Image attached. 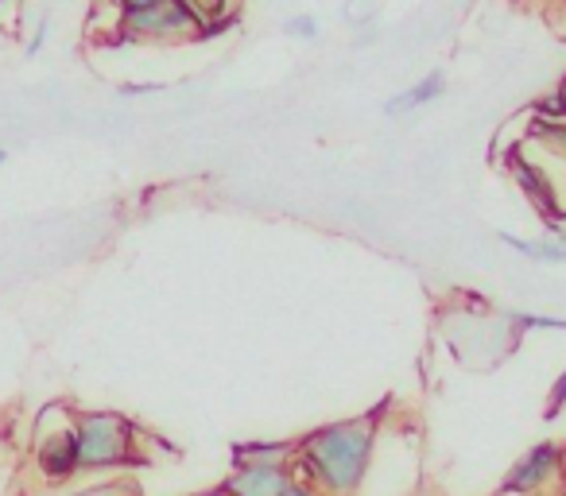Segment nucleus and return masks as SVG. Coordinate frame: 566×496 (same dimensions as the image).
<instances>
[{"label": "nucleus", "instance_id": "13", "mask_svg": "<svg viewBox=\"0 0 566 496\" xmlns=\"http://www.w3.org/2000/svg\"><path fill=\"white\" fill-rule=\"evenodd\" d=\"M566 411V369L555 377V384H551V395H547V415L558 419Z\"/></svg>", "mask_w": 566, "mask_h": 496}, {"label": "nucleus", "instance_id": "19", "mask_svg": "<svg viewBox=\"0 0 566 496\" xmlns=\"http://www.w3.org/2000/svg\"><path fill=\"white\" fill-rule=\"evenodd\" d=\"M59 496H74V493H59Z\"/></svg>", "mask_w": 566, "mask_h": 496}, {"label": "nucleus", "instance_id": "10", "mask_svg": "<svg viewBox=\"0 0 566 496\" xmlns=\"http://www.w3.org/2000/svg\"><path fill=\"white\" fill-rule=\"evenodd\" d=\"M442 94H447V74L431 71L427 78H419L416 86H408V89H400L396 97H388L385 113H388V117H403V113H416V109H427V105H434Z\"/></svg>", "mask_w": 566, "mask_h": 496}, {"label": "nucleus", "instance_id": "1", "mask_svg": "<svg viewBox=\"0 0 566 496\" xmlns=\"http://www.w3.org/2000/svg\"><path fill=\"white\" fill-rule=\"evenodd\" d=\"M377 439L380 408L311 426L295 439V477H303L323 496H357L369 477Z\"/></svg>", "mask_w": 566, "mask_h": 496}, {"label": "nucleus", "instance_id": "9", "mask_svg": "<svg viewBox=\"0 0 566 496\" xmlns=\"http://www.w3.org/2000/svg\"><path fill=\"white\" fill-rule=\"evenodd\" d=\"M501 244H509L512 253L527 256V261L539 264H566V229L551 221V236H539V241H527V236L516 233H501Z\"/></svg>", "mask_w": 566, "mask_h": 496}, {"label": "nucleus", "instance_id": "12", "mask_svg": "<svg viewBox=\"0 0 566 496\" xmlns=\"http://www.w3.org/2000/svg\"><path fill=\"white\" fill-rule=\"evenodd\" d=\"M283 32L292 35V40L311 43V40H318V20L311 17V12H303V17H292V20H287V24H283Z\"/></svg>", "mask_w": 566, "mask_h": 496}, {"label": "nucleus", "instance_id": "7", "mask_svg": "<svg viewBox=\"0 0 566 496\" xmlns=\"http://www.w3.org/2000/svg\"><path fill=\"white\" fill-rule=\"evenodd\" d=\"M295 481V469H264V465H244V469H229L221 488L229 496H280L283 488Z\"/></svg>", "mask_w": 566, "mask_h": 496}, {"label": "nucleus", "instance_id": "18", "mask_svg": "<svg viewBox=\"0 0 566 496\" xmlns=\"http://www.w3.org/2000/svg\"><path fill=\"white\" fill-rule=\"evenodd\" d=\"M4 159H9V156H4V151H0V167H4Z\"/></svg>", "mask_w": 566, "mask_h": 496}, {"label": "nucleus", "instance_id": "5", "mask_svg": "<svg viewBox=\"0 0 566 496\" xmlns=\"http://www.w3.org/2000/svg\"><path fill=\"white\" fill-rule=\"evenodd\" d=\"M117 32L125 43H187L198 40V20L182 0H159L151 9L120 12Z\"/></svg>", "mask_w": 566, "mask_h": 496}, {"label": "nucleus", "instance_id": "11", "mask_svg": "<svg viewBox=\"0 0 566 496\" xmlns=\"http://www.w3.org/2000/svg\"><path fill=\"white\" fill-rule=\"evenodd\" d=\"M182 4H187V9L195 12L198 28L213 24V20H226L229 9H233V0H182Z\"/></svg>", "mask_w": 566, "mask_h": 496}, {"label": "nucleus", "instance_id": "16", "mask_svg": "<svg viewBox=\"0 0 566 496\" xmlns=\"http://www.w3.org/2000/svg\"><path fill=\"white\" fill-rule=\"evenodd\" d=\"M151 4H159V0H117L120 12H136V9H151Z\"/></svg>", "mask_w": 566, "mask_h": 496}, {"label": "nucleus", "instance_id": "4", "mask_svg": "<svg viewBox=\"0 0 566 496\" xmlns=\"http://www.w3.org/2000/svg\"><path fill=\"white\" fill-rule=\"evenodd\" d=\"M566 485V446L555 439L535 442L509 465L501 496H555Z\"/></svg>", "mask_w": 566, "mask_h": 496}, {"label": "nucleus", "instance_id": "14", "mask_svg": "<svg viewBox=\"0 0 566 496\" xmlns=\"http://www.w3.org/2000/svg\"><path fill=\"white\" fill-rule=\"evenodd\" d=\"M48 40H51V20H40V28H35V35H32V40H28L24 55H28V59H35L43 48H48Z\"/></svg>", "mask_w": 566, "mask_h": 496}, {"label": "nucleus", "instance_id": "15", "mask_svg": "<svg viewBox=\"0 0 566 496\" xmlns=\"http://www.w3.org/2000/svg\"><path fill=\"white\" fill-rule=\"evenodd\" d=\"M280 496H323V493H318V488H311V485H307V481H303V477H295L292 485L283 488Z\"/></svg>", "mask_w": 566, "mask_h": 496}, {"label": "nucleus", "instance_id": "17", "mask_svg": "<svg viewBox=\"0 0 566 496\" xmlns=\"http://www.w3.org/2000/svg\"><path fill=\"white\" fill-rule=\"evenodd\" d=\"M195 496H229L221 485H213V488H202V493H195Z\"/></svg>", "mask_w": 566, "mask_h": 496}, {"label": "nucleus", "instance_id": "6", "mask_svg": "<svg viewBox=\"0 0 566 496\" xmlns=\"http://www.w3.org/2000/svg\"><path fill=\"white\" fill-rule=\"evenodd\" d=\"M264 465V469H295V439H249L229 446V469Z\"/></svg>", "mask_w": 566, "mask_h": 496}, {"label": "nucleus", "instance_id": "3", "mask_svg": "<svg viewBox=\"0 0 566 496\" xmlns=\"http://www.w3.org/2000/svg\"><path fill=\"white\" fill-rule=\"evenodd\" d=\"M32 465L48 488H63L78 477V442H74V408L51 403L35 419Z\"/></svg>", "mask_w": 566, "mask_h": 496}, {"label": "nucleus", "instance_id": "8", "mask_svg": "<svg viewBox=\"0 0 566 496\" xmlns=\"http://www.w3.org/2000/svg\"><path fill=\"white\" fill-rule=\"evenodd\" d=\"M512 175H516V187L532 198V205L543 218H563V205H558V187L551 182V175L539 163H527V159H512Z\"/></svg>", "mask_w": 566, "mask_h": 496}, {"label": "nucleus", "instance_id": "2", "mask_svg": "<svg viewBox=\"0 0 566 496\" xmlns=\"http://www.w3.org/2000/svg\"><path fill=\"white\" fill-rule=\"evenodd\" d=\"M140 426L120 411H74L78 477H109L140 462Z\"/></svg>", "mask_w": 566, "mask_h": 496}]
</instances>
